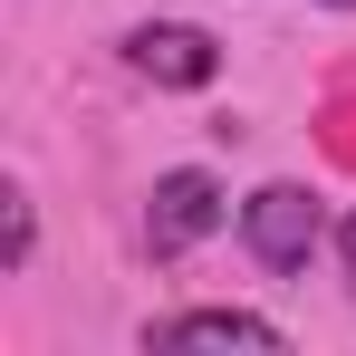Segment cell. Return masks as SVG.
Listing matches in <instances>:
<instances>
[{"label":"cell","mask_w":356,"mask_h":356,"mask_svg":"<svg viewBox=\"0 0 356 356\" xmlns=\"http://www.w3.org/2000/svg\"><path fill=\"white\" fill-rule=\"evenodd\" d=\"M222 222H232V193L202 174V164H174V174H154V202H145V250H154V260H183V250H202Z\"/></svg>","instance_id":"obj_1"},{"label":"cell","mask_w":356,"mask_h":356,"mask_svg":"<svg viewBox=\"0 0 356 356\" xmlns=\"http://www.w3.org/2000/svg\"><path fill=\"white\" fill-rule=\"evenodd\" d=\"M318 232H327V212H318L308 183H260V193L241 202V241H250L260 270H308Z\"/></svg>","instance_id":"obj_2"},{"label":"cell","mask_w":356,"mask_h":356,"mask_svg":"<svg viewBox=\"0 0 356 356\" xmlns=\"http://www.w3.org/2000/svg\"><path fill=\"white\" fill-rule=\"evenodd\" d=\"M183 347H250V356H280L289 327L260 318V308H174V318H145V356H183Z\"/></svg>","instance_id":"obj_3"},{"label":"cell","mask_w":356,"mask_h":356,"mask_svg":"<svg viewBox=\"0 0 356 356\" xmlns=\"http://www.w3.org/2000/svg\"><path fill=\"white\" fill-rule=\"evenodd\" d=\"M125 67L154 77V87H212L222 77V49L193 19H145V29H125Z\"/></svg>","instance_id":"obj_4"},{"label":"cell","mask_w":356,"mask_h":356,"mask_svg":"<svg viewBox=\"0 0 356 356\" xmlns=\"http://www.w3.org/2000/svg\"><path fill=\"white\" fill-rule=\"evenodd\" d=\"M29 250H39V212H29V193H19V183H0V270L19 280V270H29Z\"/></svg>","instance_id":"obj_5"},{"label":"cell","mask_w":356,"mask_h":356,"mask_svg":"<svg viewBox=\"0 0 356 356\" xmlns=\"http://www.w3.org/2000/svg\"><path fill=\"white\" fill-rule=\"evenodd\" d=\"M337 270H347V289H356V212L337 222Z\"/></svg>","instance_id":"obj_6"},{"label":"cell","mask_w":356,"mask_h":356,"mask_svg":"<svg viewBox=\"0 0 356 356\" xmlns=\"http://www.w3.org/2000/svg\"><path fill=\"white\" fill-rule=\"evenodd\" d=\"M337 10H356V0H337Z\"/></svg>","instance_id":"obj_7"}]
</instances>
